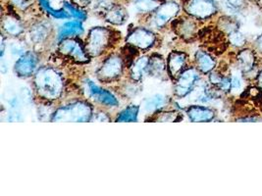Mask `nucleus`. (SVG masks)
<instances>
[{
  "label": "nucleus",
  "mask_w": 262,
  "mask_h": 196,
  "mask_svg": "<svg viewBox=\"0 0 262 196\" xmlns=\"http://www.w3.org/2000/svg\"><path fill=\"white\" fill-rule=\"evenodd\" d=\"M63 8L70 14V16L74 17L76 20H79L81 22H83L86 20V13L81 9L80 6L71 3V2H67L65 1L63 3Z\"/></svg>",
  "instance_id": "obj_29"
},
{
  "label": "nucleus",
  "mask_w": 262,
  "mask_h": 196,
  "mask_svg": "<svg viewBox=\"0 0 262 196\" xmlns=\"http://www.w3.org/2000/svg\"><path fill=\"white\" fill-rule=\"evenodd\" d=\"M51 32V26L48 22H38L30 30V37L34 43H42L47 40Z\"/></svg>",
  "instance_id": "obj_20"
},
{
  "label": "nucleus",
  "mask_w": 262,
  "mask_h": 196,
  "mask_svg": "<svg viewBox=\"0 0 262 196\" xmlns=\"http://www.w3.org/2000/svg\"><path fill=\"white\" fill-rule=\"evenodd\" d=\"M188 64V55L182 51H172L167 59V72L168 75L176 80L184 70H186Z\"/></svg>",
  "instance_id": "obj_14"
},
{
  "label": "nucleus",
  "mask_w": 262,
  "mask_h": 196,
  "mask_svg": "<svg viewBox=\"0 0 262 196\" xmlns=\"http://www.w3.org/2000/svg\"><path fill=\"white\" fill-rule=\"evenodd\" d=\"M104 19L112 24H123L128 18L127 11L118 4H114L103 14Z\"/></svg>",
  "instance_id": "obj_21"
},
{
  "label": "nucleus",
  "mask_w": 262,
  "mask_h": 196,
  "mask_svg": "<svg viewBox=\"0 0 262 196\" xmlns=\"http://www.w3.org/2000/svg\"><path fill=\"white\" fill-rule=\"evenodd\" d=\"M8 1L15 8L20 9L22 11L27 10L33 3V0H8Z\"/></svg>",
  "instance_id": "obj_33"
},
{
  "label": "nucleus",
  "mask_w": 262,
  "mask_h": 196,
  "mask_svg": "<svg viewBox=\"0 0 262 196\" xmlns=\"http://www.w3.org/2000/svg\"><path fill=\"white\" fill-rule=\"evenodd\" d=\"M140 107L137 105H131L122 111L117 116V122H137Z\"/></svg>",
  "instance_id": "obj_27"
},
{
  "label": "nucleus",
  "mask_w": 262,
  "mask_h": 196,
  "mask_svg": "<svg viewBox=\"0 0 262 196\" xmlns=\"http://www.w3.org/2000/svg\"><path fill=\"white\" fill-rule=\"evenodd\" d=\"M119 37V34L111 29L96 27L92 29L84 40V49L90 57H98L111 48Z\"/></svg>",
  "instance_id": "obj_2"
},
{
  "label": "nucleus",
  "mask_w": 262,
  "mask_h": 196,
  "mask_svg": "<svg viewBox=\"0 0 262 196\" xmlns=\"http://www.w3.org/2000/svg\"><path fill=\"white\" fill-rule=\"evenodd\" d=\"M138 84H139V82H136V81L132 80L131 84L125 85L124 87L122 88V90H124V94L126 96H130V97L136 96L141 90V88H140Z\"/></svg>",
  "instance_id": "obj_32"
},
{
  "label": "nucleus",
  "mask_w": 262,
  "mask_h": 196,
  "mask_svg": "<svg viewBox=\"0 0 262 196\" xmlns=\"http://www.w3.org/2000/svg\"><path fill=\"white\" fill-rule=\"evenodd\" d=\"M253 83H254L255 86H257V87H259L262 90V63L261 65H260V68H259V70H258V73H257L255 79H254V81H253Z\"/></svg>",
  "instance_id": "obj_37"
},
{
  "label": "nucleus",
  "mask_w": 262,
  "mask_h": 196,
  "mask_svg": "<svg viewBox=\"0 0 262 196\" xmlns=\"http://www.w3.org/2000/svg\"><path fill=\"white\" fill-rule=\"evenodd\" d=\"M58 51L64 56L80 64L86 63L90 60V56L84 49V44L81 42V40L74 37L60 40Z\"/></svg>",
  "instance_id": "obj_9"
},
{
  "label": "nucleus",
  "mask_w": 262,
  "mask_h": 196,
  "mask_svg": "<svg viewBox=\"0 0 262 196\" xmlns=\"http://www.w3.org/2000/svg\"><path fill=\"white\" fill-rule=\"evenodd\" d=\"M149 58L150 57L143 55L134 61L130 67V77L132 80L140 83L146 75H148Z\"/></svg>",
  "instance_id": "obj_18"
},
{
  "label": "nucleus",
  "mask_w": 262,
  "mask_h": 196,
  "mask_svg": "<svg viewBox=\"0 0 262 196\" xmlns=\"http://www.w3.org/2000/svg\"><path fill=\"white\" fill-rule=\"evenodd\" d=\"M72 2H73L74 4H76V5L80 6V7H82V6H86V5L91 4L92 0H72Z\"/></svg>",
  "instance_id": "obj_38"
},
{
  "label": "nucleus",
  "mask_w": 262,
  "mask_h": 196,
  "mask_svg": "<svg viewBox=\"0 0 262 196\" xmlns=\"http://www.w3.org/2000/svg\"><path fill=\"white\" fill-rule=\"evenodd\" d=\"M93 108L85 101H76L54 111L52 122H89L93 119Z\"/></svg>",
  "instance_id": "obj_3"
},
{
  "label": "nucleus",
  "mask_w": 262,
  "mask_h": 196,
  "mask_svg": "<svg viewBox=\"0 0 262 196\" xmlns=\"http://www.w3.org/2000/svg\"><path fill=\"white\" fill-rule=\"evenodd\" d=\"M125 61L118 54H111L103 61L97 71V79L102 83H112L117 81L124 73Z\"/></svg>",
  "instance_id": "obj_6"
},
{
  "label": "nucleus",
  "mask_w": 262,
  "mask_h": 196,
  "mask_svg": "<svg viewBox=\"0 0 262 196\" xmlns=\"http://www.w3.org/2000/svg\"><path fill=\"white\" fill-rule=\"evenodd\" d=\"M38 64V57L35 52L27 51L15 63L14 71L20 78L27 79L36 74Z\"/></svg>",
  "instance_id": "obj_13"
},
{
  "label": "nucleus",
  "mask_w": 262,
  "mask_h": 196,
  "mask_svg": "<svg viewBox=\"0 0 262 196\" xmlns=\"http://www.w3.org/2000/svg\"><path fill=\"white\" fill-rule=\"evenodd\" d=\"M37 2H38V5L40 6V8L48 15L51 16L54 19L66 20V19H69L71 17L70 14L67 12L64 8H62V9L52 8V6L50 5L49 0H37Z\"/></svg>",
  "instance_id": "obj_23"
},
{
  "label": "nucleus",
  "mask_w": 262,
  "mask_h": 196,
  "mask_svg": "<svg viewBox=\"0 0 262 196\" xmlns=\"http://www.w3.org/2000/svg\"><path fill=\"white\" fill-rule=\"evenodd\" d=\"M180 10L181 7L179 3L173 0L160 4L155 12L150 15L149 26L158 30L164 28L168 23L176 19V17L179 15Z\"/></svg>",
  "instance_id": "obj_8"
},
{
  "label": "nucleus",
  "mask_w": 262,
  "mask_h": 196,
  "mask_svg": "<svg viewBox=\"0 0 262 196\" xmlns=\"http://www.w3.org/2000/svg\"><path fill=\"white\" fill-rule=\"evenodd\" d=\"M1 28L3 33H5L7 36L10 37H20L24 33V24L12 15H6L2 17V23Z\"/></svg>",
  "instance_id": "obj_17"
},
{
  "label": "nucleus",
  "mask_w": 262,
  "mask_h": 196,
  "mask_svg": "<svg viewBox=\"0 0 262 196\" xmlns=\"http://www.w3.org/2000/svg\"><path fill=\"white\" fill-rule=\"evenodd\" d=\"M227 40H228V43L235 49L244 48L248 43L247 37L239 30L235 31L229 36H227Z\"/></svg>",
  "instance_id": "obj_26"
},
{
  "label": "nucleus",
  "mask_w": 262,
  "mask_h": 196,
  "mask_svg": "<svg viewBox=\"0 0 262 196\" xmlns=\"http://www.w3.org/2000/svg\"><path fill=\"white\" fill-rule=\"evenodd\" d=\"M172 27L175 33L185 40H191L199 35V21L189 15L174 19Z\"/></svg>",
  "instance_id": "obj_12"
},
{
  "label": "nucleus",
  "mask_w": 262,
  "mask_h": 196,
  "mask_svg": "<svg viewBox=\"0 0 262 196\" xmlns=\"http://www.w3.org/2000/svg\"><path fill=\"white\" fill-rule=\"evenodd\" d=\"M183 9L187 15L199 22L207 21L219 12V4L216 0H185Z\"/></svg>",
  "instance_id": "obj_5"
},
{
  "label": "nucleus",
  "mask_w": 262,
  "mask_h": 196,
  "mask_svg": "<svg viewBox=\"0 0 262 196\" xmlns=\"http://www.w3.org/2000/svg\"><path fill=\"white\" fill-rule=\"evenodd\" d=\"M250 47L253 49L257 56L262 59V34L253 39Z\"/></svg>",
  "instance_id": "obj_34"
},
{
  "label": "nucleus",
  "mask_w": 262,
  "mask_h": 196,
  "mask_svg": "<svg viewBox=\"0 0 262 196\" xmlns=\"http://www.w3.org/2000/svg\"><path fill=\"white\" fill-rule=\"evenodd\" d=\"M201 75L202 73L195 67H188L176 79L174 94L178 98L188 96L201 82Z\"/></svg>",
  "instance_id": "obj_7"
},
{
  "label": "nucleus",
  "mask_w": 262,
  "mask_h": 196,
  "mask_svg": "<svg viewBox=\"0 0 262 196\" xmlns=\"http://www.w3.org/2000/svg\"><path fill=\"white\" fill-rule=\"evenodd\" d=\"M126 40L128 44L136 48L147 50L155 45L156 36L150 30L139 27L130 31Z\"/></svg>",
  "instance_id": "obj_10"
},
{
  "label": "nucleus",
  "mask_w": 262,
  "mask_h": 196,
  "mask_svg": "<svg viewBox=\"0 0 262 196\" xmlns=\"http://www.w3.org/2000/svg\"><path fill=\"white\" fill-rule=\"evenodd\" d=\"M167 65L164 59L160 56L155 54L149 58V66H148V75L154 76V77H160L162 76L165 70H166Z\"/></svg>",
  "instance_id": "obj_22"
},
{
  "label": "nucleus",
  "mask_w": 262,
  "mask_h": 196,
  "mask_svg": "<svg viewBox=\"0 0 262 196\" xmlns=\"http://www.w3.org/2000/svg\"><path fill=\"white\" fill-rule=\"evenodd\" d=\"M158 1H160V0H158Z\"/></svg>",
  "instance_id": "obj_39"
},
{
  "label": "nucleus",
  "mask_w": 262,
  "mask_h": 196,
  "mask_svg": "<svg viewBox=\"0 0 262 196\" xmlns=\"http://www.w3.org/2000/svg\"><path fill=\"white\" fill-rule=\"evenodd\" d=\"M179 119L180 114L177 112H158L154 114L150 120L156 122H177Z\"/></svg>",
  "instance_id": "obj_30"
},
{
  "label": "nucleus",
  "mask_w": 262,
  "mask_h": 196,
  "mask_svg": "<svg viewBox=\"0 0 262 196\" xmlns=\"http://www.w3.org/2000/svg\"><path fill=\"white\" fill-rule=\"evenodd\" d=\"M27 51L25 48L24 45L21 43H16L14 42L11 44V53L13 55H17V56H22Z\"/></svg>",
  "instance_id": "obj_35"
},
{
  "label": "nucleus",
  "mask_w": 262,
  "mask_h": 196,
  "mask_svg": "<svg viewBox=\"0 0 262 196\" xmlns=\"http://www.w3.org/2000/svg\"><path fill=\"white\" fill-rule=\"evenodd\" d=\"M217 61L208 51L198 50L194 54V67L203 74L208 75L216 69Z\"/></svg>",
  "instance_id": "obj_16"
},
{
  "label": "nucleus",
  "mask_w": 262,
  "mask_h": 196,
  "mask_svg": "<svg viewBox=\"0 0 262 196\" xmlns=\"http://www.w3.org/2000/svg\"><path fill=\"white\" fill-rule=\"evenodd\" d=\"M34 86L39 97L46 101H53L62 96L65 84L62 74L57 69L45 66L36 70Z\"/></svg>",
  "instance_id": "obj_1"
},
{
  "label": "nucleus",
  "mask_w": 262,
  "mask_h": 196,
  "mask_svg": "<svg viewBox=\"0 0 262 196\" xmlns=\"http://www.w3.org/2000/svg\"><path fill=\"white\" fill-rule=\"evenodd\" d=\"M159 5L158 0H135L136 9L142 14H151Z\"/></svg>",
  "instance_id": "obj_25"
},
{
  "label": "nucleus",
  "mask_w": 262,
  "mask_h": 196,
  "mask_svg": "<svg viewBox=\"0 0 262 196\" xmlns=\"http://www.w3.org/2000/svg\"><path fill=\"white\" fill-rule=\"evenodd\" d=\"M85 86H86L90 97L92 98L96 103L106 106V107L118 106V104H119L118 99L107 89L101 88L100 86L96 85L91 80L85 81Z\"/></svg>",
  "instance_id": "obj_11"
},
{
  "label": "nucleus",
  "mask_w": 262,
  "mask_h": 196,
  "mask_svg": "<svg viewBox=\"0 0 262 196\" xmlns=\"http://www.w3.org/2000/svg\"><path fill=\"white\" fill-rule=\"evenodd\" d=\"M223 5L231 12L241 13L250 6L249 0H222Z\"/></svg>",
  "instance_id": "obj_28"
},
{
  "label": "nucleus",
  "mask_w": 262,
  "mask_h": 196,
  "mask_svg": "<svg viewBox=\"0 0 262 196\" xmlns=\"http://www.w3.org/2000/svg\"><path fill=\"white\" fill-rule=\"evenodd\" d=\"M167 104V97L161 94H156L151 97L147 98L144 101L143 108L146 112H156L163 108Z\"/></svg>",
  "instance_id": "obj_24"
},
{
  "label": "nucleus",
  "mask_w": 262,
  "mask_h": 196,
  "mask_svg": "<svg viewBox=\"0 0 262 196\" xmlns=\"http://www.w3.org/2000/svg\"><path fill=\"white\" fill-rule=\"evenodd\" d=\"M92 121H97V122H107L109 121V117L103 112H97L94 113Z\"/></svg>",
  "instance_id": "obj_36"
},
{
  "label": "nucleus",
  "mask_w": 262,
  "mask_h": 196,
  "mask_svg": "<svg viewBox=\"0 0 262 196\" xmlns=\"http://www.w3.org/2000/svg\"><path fill=\"white\" fill-rule=\"evenodd\" d=\"M83 34V28L81 21H69L61 26L58 32V39L62 40L68 37H79Z\"/></svg>",
  "instance_id": "obj_19"
},
{
  "label": "nucleus",
  "mask_w": 262,
  "mask_h": 196,
  "mask_svg": "<svg viewBox=\"0 0 262 196\" xmlns=\"http://www.w3.org/2000/svg\"><path fill=\"white\" fill-rule=\"evenodd\" d=\"M91 4H93L94 10L103 13L106 12L111 6L114 5L113 0H92Z\"/></svg>",
  "instance_id": "obj_31"
},
{
  "label": "nucleus",
  "mask_w": 262,
  "mask_h": 196,
  "mask_svg": "<svg viewBox=\"0 0 262 196\" xmlns=\"http://www.w3.org/2000/svg\"><path fill=\"white\" fill-rule=\"evenodd\" d=\"M186 113L191 122H211L216 118V111L208 106L191 105L187 108Z\"/></svg>",
  "instance_id": "obj_15"
},
{
  "label": "nucleus",
  "mask_w": 262,
  "mask_h": 196,
  "mask_svg": "<svg viewBox=\"0 0 262 196\" xmlns=\"http://www.w3.org/2000/svg\"><path fill=\"white\" fill-rule=\"evenodd\" d=\"M261 63V59L251 47L238 49L235 56V67L246 78V80L254 81Z\"/></svg>",
  "instance_id": "obj_4"
}]
</instances>
